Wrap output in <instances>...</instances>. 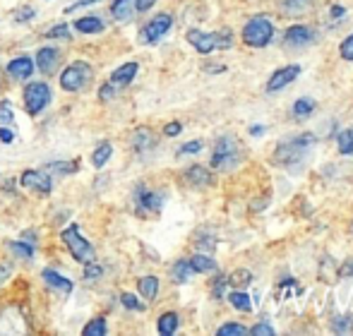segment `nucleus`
Instances as JSON below:
<instances>
[{
    "mask_svg": "<svg viewBox=\"0 0 353 336\" xmlns=\"http://www.w3.org/2000/svg\"><path fill=\"white\" fill-rule=\"evenodd\" d=\"M0 142L3 145H12L14 142V132L10 130V125H0Z\"/></svg>",
    "mask_w": 353,
    "mask_h": 336,
    "instance_id": "09e8293b",
    "label": "nucleus"
},
{
    "mask_svg": "<svg viewBox=\"0 0 353 336\" xmlns=\"http://www.w3.org/2000/svg\"><path fill=\"white\" fill-rule=\"evenodd\" d=\"M22 101H24V111L27 116H39L48 108V103L53 101V92L46 82H29L22 92Z\"/></svg>",
    "mask_w": 353,
    "mask_h": 336,
    "instance_id": "423d86ee",
    "label": "nucleus"
},
{
    "mask_svg": "<svg viewBox=\"0 0 353 336\" xmlns=\"http://www.w3.org/2000/svg\"><path fill=\"white\" fill-rule=\"evenodd\" d=\"M336 319H339V322L332 324V332H349L353 319L351 317H336Z\"/></svg>",
    "mask_w": 353,
    "mask_h": 336,
    "instance_id": "de8ad7c7",
    "label": "nucleus"
},
{
    "mask_svg": "<svg viewBox=\"0 0 353 336\" xmlns=\"http://www.w3.org/2000/svg\"><path fill=\"white\" fill-rule=\"evenodd\" d=\"M48 173H58V176H72V173L79 171V159H72V161H51L46 166Z\"/></svg>",
    "mask_w": 353,
    "mask_h": 336,
    "instance_id": "cd10ccee",
    "label": "nucleus"
},
{
    "mask_svg": "<svg viewBox=\"0 0 353 336\" xmlns=\"http://www.w3.org/2000/svg\"><path fill=\"white\" fill-rule=\"evenodd\" d=\"M252 336H274V327H270V324H265V322H260V324H255L252 329H248Z\"/></svg>",
    "mask_w": 353,
    "mask_h": 336,
    "instance_id": "c03bdc74",
    "label": "nucleus"
},
{
    "mask_svg": "<svg viewBox=\"0 0 353 336\" xmlns=\"http://www.w3.org/2000/svg\"><path fill=\"white\" fill-rule=\"evenodd\" d=\"M178 324H181V319H178L176 313H163L157 322V329L161 336H171L178 332Z\"/></svg>",
    "mask_w": 353,
    "mask_h": 336,
    "instance_id": "bb28decb",
    "label": "nucleus"
},
{
    "mask_svg": "<svg viewBox=\"0 0 353 336\" xmlns=\"http://www.w3.org/2000/svg\"><path fill=\"white\" fill-rule=\"evenodd\" d=\"M61 61H63V53L53 46H43L37 51V65L43 75H53L58 70V65H61Z\"/></svg>",
    "mask_w": 353,
    "mask_h": 336,
    "instance_id": "4468645a",
    "label": "nucleus"
},
{
    "mask_svg": "<svg viewBox=\"0 0 353 336\" xmlns=\"http://www.w3.org/2000/svg\"><path fill=\"white\" fill-rule=\"evenodd\" d=\"M10 274H12V264L10 262H0V286L10 279Z\"/></svg>",
    "mask_w": 353,
    "mask_h": 336,
    "instance_id": "603ef678",
    "label": "nucleus"
},
{
    "mask_svg": "<svg viewBox=\"0 0 353 336\" xmlns=\"http://www.w3.org/2000/svg\"><path fill=\"white\" fill-rule=\"evenodd\" d=\"M317 137L312 132H301V135L286 137L283 142L276 145L274 161L283 168H298L305 164V159L310 156L312 147H315Z\"/></svg>",
    "mask_w": 353,
    "mask_h": 336,
    "instance_id": "f257e3e1",
    "label": "nucleus"
},
{
    "mask_svg": "<svg viewBox=\"0 0 353 336\" xmlns=\"http://www.w3.org/2000/svg\"><path fill=\"white\" fill-rule=\"evenodd\" d=\"M72 27L77 29L79 34H87V36H92V34H101L103 32V19L97 17V14H87V17L74 19Z\"/></svg>",
    "mask_w": 353,
    "mask_h": 336,
    "instance_id": "aec40b11",
    "label": "nucleus"
},
{
    "mask_svg": "<svg viewBox=\"0 0 353 336\" xmlns=\"http://www.w3.org/2000/svg\"><path fill=\"white\" fill-rule=\"evenodd\" d=\"M312 8V0H281V12L286 17H301L307 14Z\"/></svg>",
    "mask_w": 353,
    "mask_h": 336,
    "instance_id": "4be33fe9",
    "label": "nucleus"
},
{
    "mask_svg": "<svg viewBox=\"0 0 353 336\" xmlns=\"http://www.w3.org/2000/svg\"><path fill=\"white\" fill-rule=\"evenodd\" d=\"M163 200H166V195L163 192H157V190H149L144 182L135 187V192H132V204H135V211L140 216H154L161 211L163 207Z\"/></svg>",
    "mask_w": 353,
    "mask_h": 336,
    "instance_id": "6e6552de",
    "label": "nucleus"
},
{
    "mask_svg": "<svg viewBox=\"0 0 353 336\" xmlns=\"http://www.w3.org/2000/svg\"><path fill=\"white\" fill-rule=\"evenodd\" d=\"M250 135H252V137L265 135V125H252V127H250Z\"/></svg>",
    "mask_w": 353,
    "mask_h": 336,
    "instance_id": "6e6d98bb",
    "label": "nucleus"
},
{
    "mask_svg": "<svg viewBox=\"0 0 353 336\" xmlns=\"http://www.w3.org/2000/svg\"><path fill=\"white\" fill-rule=\"evenodd\" d=\"M219 336H243L248 334V329L243 327V324H236V322H228V324H221V327L216 329Z\"/></svg>",
    "mask_w": 353,
    "mask_h": 336,
    "instance_id": "e433bc0d",
    "label": "nucleus"
},
{
    "mask_svg": "<svg viewBox=\"0 0 353 336\" xmlns=\"http://www.w3.org/2000/svg\"><path fill=\"white\" fill-rule=\"evenodd\" d=\"M207 72H223L226 70V65H205Z\"/></svg>",
    "mask_w": 353,
    "mask_h": 336,
    "instance_id": "4d7b16f0",
    "label": "nucleus"
},
{
    "mask_svg": "<svg viewBox=\"0 0 353 336\" xmlns=\"http://www.w3.org/2000/svg\"><path fill=\"white\" fill-rule=\"evenodd\" d=\"M10 250L14 252V255L19 257V260L24 262H32L34 257H37V245L29 243V240H10Z\"/></svg>",
    "mask_w": 353,
    "mask_h": 336,
    "instance_id": "393cba45",
    "label": "nucleus"
},
{
    "mask_svg": "<svg viewBox=\"0 0 353 336\" xmlns=\"http://www.w3.org/2000/svg\"><path fill=\"white\" fill-rule=\"evenodd\" d=\"M301 70H303L301 65H286V67H281V70H276L274 75L270 77V82H267V92H270V94L281 92L283 87H288L291 82L298 80Z\"/></svg>",
    "mask_w": 353,
    "mask_h": 336,
    "instance_id": "ddd939ff",
    "label": "nucleus"
},
{
    "mask_svg": "<svg viewBox=\"0 0 353 336\" xmlns=\"http://www.w3.org/2000/svg\"><path fill=\"white\" fill-rule=\"evenodd\" d=\"M97 3H101V0H74V3L68 5L63 12L65 14H74V12H79V10H84V8H92V5H97Z\"/></svg>",
    "mask_w": 353,
    "mask_h": 336,
    "instance_id": "ea45409f",
    "label": "nucleus"
},
{
    "mask_svg": "<svg viewBox=\"0 0 353 336\" xmlns=\"http://www.w3.org/2000/svg\"><path fill=\"white\" fill-rule=\"evenodd\" d=\"M336 274H339V276H351V274H353V260L346 262V264L341 266V269L336 271Z\"/></svg>",
    "mask_w": 353,
    "mask_h": 336,
    "instance_id": "5fc2aeb1",
    "label": "nucleus"
},
{
    "mask_svg": "<svg viewBox=\"0 0 353 336\" xmlns=\"http://www.w3.org/2000/svg\"><path fill=\"white\" fill-rule=\"evenodd\" d=\"M312 41H315V32L310 27H305V24H296L283 36V46L286 48H303V46H310Z\"/></svg>",
    "mask_w": 353,
    "mask_h": 336,
    "instance_id": "f8f14e48",
    "label": "nucleus"
},
{
    "mask_svg": "<svg viewBox=\"0 0 353 336\" xmlns=\"http://www.w3.org/2000/svg\"><path fill=\"white\" fill-rule=\"evenodd\" d=\"M190 269H192V274H212V271H216V262L212 260L210 255H195V257H190Z\"/></svg>",
    "mask_w": 353,
    "mask_h": 336,
    "instance_id": "b1692460",
    "label": "nucleus"
},
{
    "mask_svg": "<svg viewBox=\"0 0 353 336\" xmlns=\"http://www.w3.org/2000/svg\"><path fill=\"white\" fill-rule=\"evenodd\" d=\"M101 274H103V269L97 260L89 262V264H84V281H99L101 279Z\"/></svg>",
    "mask_w": 353,
    "mask_h": 336,
    "instance_id": "4c0bfd02",
    "label": "nucleus"
},
{
    "mask_svg": "<svg viewBox=\"0 0 353 336\" xmlns=\"http://www.w3.org/2000/svg\"><path fill=\"white\" fill-rule=\"evenodd\" d=\"M183 178H185V180L190 182V185H195V187H207V185H212V182H214L212 171L207 166H200V164L188 168V171L183 173Z\"/></svg>",
    "mask_w": 353,
    "mask_h": 336,
    "instance_id": "6ab92c4d",
    "label": "nucleus"
},
{
    "mask_svg": "<svg viewBox=\"0 0 353 336\" xmlns=\"http://www.w3.org/2000/svg\"><path fill=\"white\" fill-rule=\"evenodd\" d=\"M118 298H121L123 308L130 310V313H144V310H147V303H142V300L137 298L135 293H128V291H123V293L118 295Z\"/></svg>",
    "mask_w": 353,
    "mask_h": 336,
    "instance_id": "c756f323",
    "label": "nucleus"
},
{
    "mask_svg": "<svg viewBox=\"0 0 353 336\" xmlns=\"http://www.w3.org/2000/svg\"><path fill=\"white\" fill-rule=\"evenodd\" d=\"M5 72H8L10 80L24 82V80H29V77L34 75V61L29 56L12 58V61L8 63V67H5Z\"/></svg>",
    "mask_w": 353,
    "mask_h": 336,
    "instance_id": "2eb2a0df",
    "label": "nucleus"
},
{
    "mask_svg": "<svg viewBox=\"0 0 353 336\" xmlns=\"http://www.w3.org/2000/svg\"><path fill=\"white\" fill-rule=\"evenodd\" d=\"M63 243H65L68 252L72 255V260L82 262V264H89V262L97 260V252H94V245L79 233V226L77 224H70L65 231L61 233Z\"/></svg>",
    "mask_w": 353,
    "mask_h": 336,
    "instance_id": "39448f33",
    "label": "nucleus"
},
{
    "mask_svg": "<svg viewBox=\"0 0 353 336\" xmlns=\"http://www.w3.org/2000/svg\"><path fill=\"white\" fill-rule=\"evenodd\" d=\"M103 334H108L106 319H103V317L89 319V322L84 324V329H82V336H103Z\"/></svg>",
    "mask_w": 353,
    "mask_h": 336,
    "instance_id": "473e14b6",
    "label": "nucleus"
},
{
    "mask_svg": "<svg viewBox=\"0 0 353 336\" xmlns=\"http://www.w3.org/2000/svg\"><path fill=\"white\" fill-rule=\"evenodd\" d=\"M315 106L317 103L312 101V98H298V101L293 103V118L303 120V118L312 116V113H315Z\"/></svg>",
    "mask_w": 353,
    "mask_h": 336,
    "instance_id": "2f4dec72",
    "label": "nucleus"
},
{
    "mask_svg": "<svg viewBox=\"0 0 353 336\" xmlns=\"http://www.w3.org/2000/svg\"><path fill=\"white\" fill-rule=\"evenodd\" d=\"M202 140H192V142H185V145L178 149V156H185V154H197V151H202Z\"/></svg>",
    "mask_w": 353,
    "mask_h": 336,
    "instance_id": "a19ab883",
    "label": "nucleus"
},
{
    "mask_svg": "<svg viewBox=\"0 0 353 336\" xmlns=\"http://www.w3.org/2000/svg\"><path fill=\"white\" fill-rule=\"evenodd\" d=\"M190 274H192V269H190V262H188V260H178L176 264H173V269H171L173 284H185V281L190 279Z\"/></svg>",
    "mask_w": 353,
    "mask_h": 336,
    "instance_id": "c85d7f7f",
    "label": "nucleus"
},
{
    "mask_svg": "<svg viewBox=\"0 0 353 336\" xmlns=\"http://www.w3.org/2000/svg\"><path fill=\"white\" fill-rule=\"evenodd\" d=\"M43 36L46 39H70V27L68 24H56V27H51L48 32H43Z\"/></svg>",
    "mask_w": 353,
    "mask_h": 336,
    "instance_id": "58836bf2",
    "label": "nucleus"
},
{
    "mask_svg": "<svg viewBox=\"0 0 353 336\" xmlns=\"http://www.w3.org/2000/svg\"><path fill=\"white\" fill-rule=\"evenodd\" d=\"M137 70H140V65L137 63H123L121 67H116V70L111 72V77H108V82L113 84V87L121 92L123 87H128V84H132V80L137 77Z\"/></svg>",
    "mask_w": 353,
    "mask_h": 336,
    "instance_id": "a211bd4d",
    "label": "nucleus"
},
{
    "mask_svg": "<svg viewBox=\"0 0 353 336\" xmlns=\"http://www.w3.org/2000/svg\"><path fill=\"white\" fill-rule=\"evenodd\" d=\"M41 281L48 286V288H53L56 293H61V295H70L72 293V288H74V284L68 276H63L61 271H56V269H43L41 271Z\"/></svg>",
    "mask_w": 353,
    "mask_h": 336,
    "instance_id": "f3484780",
    "label": "nucleus"
},
{
    "mask_svg": "<svg viewBox=\"0 0 353 336\" xmlns=\"http://www.w3.org/2000/svg\"><path fill=\"white\" fill-rule=\"evenodd\" d=\"M332 17H334V19H344L346 17V8H341V5H334V8H332Z\"/></svg>",
    "mask_w": 353,
    "mask_h": 336,
    "instance_id": "864d4df0",
    "label": "nucleus"
},
{
    "mask_svg": "<svg viewBox=\"0 0 353 336\" xmlns=\"http://www.w3.org/2000/svg\"><path fill=\"white\" fill-rule=\"evenodd\" d=\"M226 281H228V284L241 286V288H243V286H248V284L252 281V274H250L248 269H236L231 276H226Z\"/></svg>",
    "mask_w": 353,
    "mask_h": 336,
    "instance_id": "f704fd0d",
    "label": "nucleus"
},
{
    "mask_svg": "<svg viewBox=\"0 0 353 336\" xmlns=\"http://www.w3.org/2000/svg\"><path fill=\"white\" fill-rule=\"evenodd\" d=\"M181 130H183L181 123L173 120V123H168V125L163 127V135H166V137H176V135H181Z\"/></svg>",
    "mask_w": 353,
    "mask_h": 336,
    "instance_id": "8fccbe9b",
    "label": "nucleus"
},
{
    "mask_svg": "<svg viewBox=\"0 0 353 336\" xmlns=\"http://www.w3.org/2000/svg\"><path fill=\"white\" fill-rule=\"evenodd\" d=\"M130 147L135 154H149V151L157 149V135H154L149 127H137L135 132H132V140H130Z\"/></svg>",
    "mask_w": 353,
    "mask_h": 336,
    "instance_id": "dca6fc26",
    "label": "nucleus"
},
{
    "mask_svg": "<svg viewBox=\"0 0 353 336\" xmlns=\"http://www.w3.org/2000/svg\"><path fill=\"white\" fill-rule=\"evenodd\" d=\"M228 303H231L236 310H241V313H250V310H252L250 295L243 293V291H233V293H228Z\"/></svg>",
    "mask_w": 353,
    "mask_h": 336,
    "instance_id": "7c9ffc66",
    "label": "nucleus"
},
{
    "mask_svg": "<svg viewBox=\"0 0 353 336\" xmlns=\"http://www.w3.org/2000/svg\"><path fill=\"white\" fill-rule=\"evenodd\" d=\"M226 286H228L226 276H219V279L214 281V288H212V295H214V298L221 300V298H223V291H226Z\"/></svg>",
    "mask_w": 353,
    "mask_h": 336,
    "instance_id": "37998d69",
    "label": "nucleus"
},
{
    "mask_svg": "<svg viewBox=\"0 0 353 336\" xmlns=\"http://www.w3.org/2000/svg\"><path fill=\"white\" fill-rule=\"evenodd\" d=\"M27 332H32V327H29V319L24 315V310L19 305H5L0 310V334L19 336Z\"/></svg>",
    "mask_w": 353,
    "mask_h": 336,
    "instance_id": "1a4fd4ad",
    "label": "nucleus"
},
{
    "mask_svg": "<svg viewBox=\"0 0 353 336\" xmlns=\"http://www.w3.org/2000/svg\"><path fill=\"white\" fill-rule=\"evenodd\" d=\"M243 161V149L241 142L236 140L233 135H223L216 140L212 151V166L219 168V171H231Z\"/></svg>",
    "mask_w": 353,
    "mask_h": 336,
    "instance_id": "7ed1b4c3",
    "label": "nucleus"
},
{
    "mask_svg": "<svg viewBox=\"0 0 353 336\" xmlns=\"http://www.w3.org/2000/svg\"><path fill=\"white\" fill-rule=\"evenodd\" d=\"M92 80H94L92 65H89L87 61H74L61 72V89H65V92H70V94L84 92V89L92 84Z\"/></svg>",
    "mask_w": 353,
    "mask_h": 336,
    "instance_id": "20e7f679",
    "label": "nucleus"
},
{
    "mask_svg": "<svg viewBox=\"0 0 353 336\" xmlns=\"http://www.w3.org/2000/svg\"><path fill=\"white\" fill-rule=\"evenodd\" d=\"M274 39V27L267 17H252L243 27V43L252 48H265Z\"/></svg>",
    "mask_w": 353,
    "mask_h": 336,
    "instance_id": "0eeeda50",
    "label": "nucleus"
},
{
    "mask_svg": "<svg viewBox=\"0 0 353 336\" xmlns=\"http://www.w3.org/2000/svg\"><path fill=\"white\" fill-rule=\"evenodd\" d=\"M173 27V14L168 12H159L157 17H152L140 32V41L142 43H157L171 32Z\"/></svg>",
    "mask_w": 353,
    "mask_h": 336,
    "instance_id": "9d476101",
    "label": "nucleus"
},
{
    "mask_svg": "<svg viewBox=\"0 0 353 336\" xmlns=\"http://www.w3.org/2000/svg\"><path fill=\"white\" fill-rule=\"evenodd\" d=\"M14 123V111H12V103L8 98L0 101V125H12Z\"/></svg>",
    "mask_w": 353,
    "mask_h": 336,
    "instance_id": "c9c22d12",
    "label": "nucleus"
},
{
    "mask_svg": "<svg viewBox=\"0 0 353 336\" xmlns=\"http://www.w3.org/2000/svg\"><path fill=\"white\" fill-rule=\"evenodd\" d=\"M29 19H34V8L24 5V8H19L17 14H14V22H29Z\"/></svg>",
    "mask_w": 353,
    "mask_h": 336,
    "instance_id": "49530a36",
    "label": "nucleus"
},
{
    "mask_svg": "<svg viewBox=\"0 0 353 336\" xmlns=\"http://www.w3.org/2000/svg\"><path fill=\"white\" fill-rule=\"evenodd\" d=\"M135 3V12H147L157 5V0H132Z\"/></svg>",
    "mask_w": 353,
    "mask_h": 336,
    "instance_id": "3c124183",
    "label": "nucleus"
},
{
    "mask_svg": "<svg viewBox=\"0 0 353 336\" xmlns=\"http://www.w3.org/2000/svg\"><path fill=\"white\" fill-rule=\"evenodd\" d=\"M339 56L344 58V61H353V34L351 36H346L344 41H341V46H339Z\"/></svg>",
    "mask_w": 353,
    "mask_h": 336,
    "instance_id": "79ce46f5",
    "label": "nucleus"
},
{
    "mask_svg": "<svg viewBox=\"0 0 353 336\" xmlns=\"http://www.w3.org/2000/svg\"><path fill=\"white\" fill-rule=\"evenodd\" d=\"M111 156H113V145L108 140H103V142H99V147L92 151V166L97 168H103L111 161Z\"/></svg>",
    "mask_w": 353,
    "mask_h": 336,
    "instance_id": "5701e85b",
    "label": "nucleus"
},
{
    "mask_svg": "<svg viewBox=\"0 0 353 336\" xmlns=\"http://www.w3.org/2000/svg\"><path fill=\"white\" fill-rule=\"evenodd\" d=\"M116 94H118V89L113 87L111 82H106L101 89H99V98H101V101H111V98L116 96Z\"/></svg>",
    "mask_w": 353,
    "mask_h": 336,
    "instance_id": "a18cd8bd",
    "label": "nucleus"
},
{
    "mask_svg": "<svg viewBox=\"0 0 353 336\" xmlns=\"http://www.w3.org/2000/svg\"><path fill=\"white\" fill-rule=\"evenodd\" d=\"M137 291H140L144 300H154L159 295V279L157 276H142L137 281Z\"/></svg>",
    "mask_w": 353,
    "mask_h": 336,
    "instance_id": "a878e982",
    "label": "nucleus"
},
{
    "mask_svg": "<svg viewBox=\"0 0 353 336\" xmlns=\"http://www.w3.org/2000/svg\"><path fill=\"white\" fill-rule=\"evenodd\" d=\"M111 17L116 22H130L135 17V3L132 0H113L111 3Z\"/></svg>",
    "mask_w": 353,
    "mask_h": 336,
    "instance_id": "412c9836",
    "label": "nucleus"
},
{
    "mask_svg": "<svg viewBox=\"0 0 353 336\" xmlns=\"http://www.w3.org/2000/svg\"><path fill=\"white\" fill-rule=\"evenodd\" d=\"M188 43L195 48L202 56H210L216 48H231L233 46V36L228 29H221V32H202V29H188L185 34Z\"/></svg>",
    "mask_w": 353,
    "mask_h": 336,
    "instance_id": "f03ea898",
    "label": "nucleus"
},
{
    "mask_svg": "<svg viewBox=\"0 0 353 336\" xmlns=\"http://www.w3.org/2000/svg\"><path fill=\"white\" fill-rule=\"evenodd\" d=\"M19 185L27 187V190H34L39 195H48L53 190V180L48 176V171H37V168H29L19 176Z\"/></svg>",
    "mask_w": 353,
    "mask_h": 336,
    "instance_id": "9b49d317",
    "label": "nucleus"
},
{
    "mask_svg": "<svg viewBox=\"0 0 353 336\" xmlns=\"http://www.w3.org/2000/svg\"><path fill=\"white\" fill-rule=\"evenodd\" d=\"M336 147H339V154H353V130L351 127H346V130H341L339 135H336Z\"/></svg>",
    "mask_w": 353,
    "mask_h": 336,
    "instance_id": "72a5a7b5",
    "label": "nucleus"
}]
</instances>
